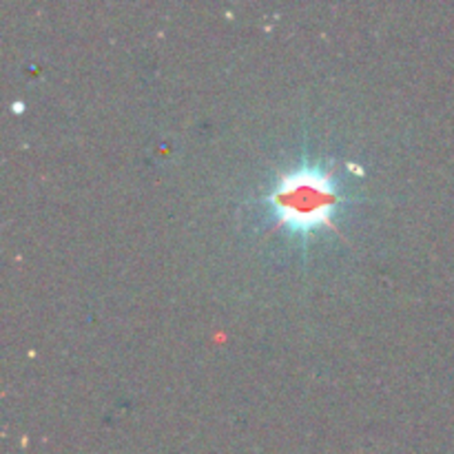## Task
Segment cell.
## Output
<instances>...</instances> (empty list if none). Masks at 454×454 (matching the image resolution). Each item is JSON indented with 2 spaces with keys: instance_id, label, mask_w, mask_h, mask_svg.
Instances as JSON below:
<instances>
[{
  "instance_id": "6da1fadb",
  "label": "cell",
  "mask_w": 454,
  "mask_h": 454,
  "mask_svg": "<svg viewBox=\"0 0 454 454\" xmlns=\"http://www.w3.org/2000/svg\"><path fill=\"white\" fill-rule=\"evenodd\" d=\"M346 195L331 164L301 162L275 177L266 204L278 217L279 229L304 239L315 231L335 229V213L344 207Z\"/></svg>"
}]
</instances>
